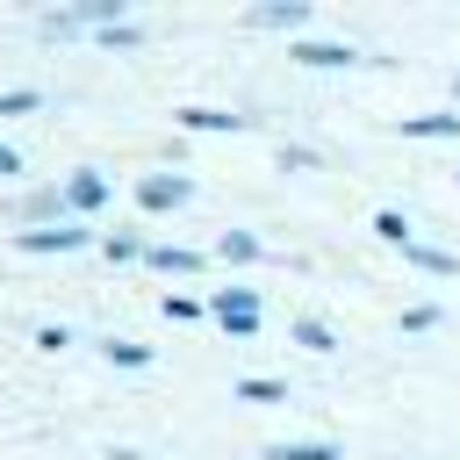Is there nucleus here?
Segmentation results:
<instances>
[{"label": "nucleus", "instance_id": "nucleus-1", "mask_svg": "<svg viewBox=\"0 0 460 460\" xmlns=\"http://www.w3.org/2000/svg\"><path fill=\"white\" fill-rule=\"evenodd\" d=\"M208 309H216V316H223L237 338H252V323H259V302H252L244 288H216V302H208Z\"/></svg>", "mask_w": 460, "mask_h": 460}, {"label": "nucleus", "instance_id": "nucleus-2", "mask_svg": "<svg viewBox=\"0 0 460 460\" xmlns=\"http://www.w3.org/2000/svg\"><path fill=\"white\" fill-rule=\"evenodd\" d=\"M86 237H93V230H79V223H65V230H22L14 244H22V252H79Z\"/></svg>", "mask_w": 460, "mask_h": 460}, {"label": "nucleus", "instance_id": "nucleus-3", "mask_svg": "<svg viewBox=\"0 0 460 460\" xmlns=\"http://www.w3.org/2000/svg\"><path fill=\"white\" fill-rule=\"evenodd\" d=\"M137 194H144V208H180V201H187V194H194V187H187V180H180V172H151V180H144V187H137Z\"/></svg>", "mask_w": 460, "mask_h": 460}, {"label": "nucleus", "instance_id": "nucleus-4", "mask_svg": "<svg viewBox=\"0 0 460 460\" xmlns=\"http://www.w3.org/2000/svg\"><path fill=\"white\" fill-rule=\"evenodd\" d=\"M101 201H108V180L101 172H72L65 180V208H101Z\"/></svg>", "mask_w": 460, "mask_h": 460}, {"label": "nucleus", "instance_id": "nucleus-5", "mask_svg": "<svg viewBox=\"0 0 460 460\" xmlns=\"http://www.w3.org/2000/svg\"><path fill=\"white\" fill-rule=\"evenodd\" d=\"M266 460H338V446L331 438H280V446H266Z\"/></svg>", "mask_w": 460, "mask_h": 460}, {"label": "nucleus", "instance_id": "nucleus-6", "mask_svg": "<svg viewBox=\"0 0 460 460\" xmlns=\"http://www.w3.org/2000/svg\"><path fill=\"white\" fill-rule=\"evenodd\" d=\"M295 58H302V65H316V72H331V65H352V50H345V43H295Z\"/></svg>", "mask_w": 460, "mask_h": 460}, {"label": "nucleus", "instance_id": "nucleus-7", "mask_svg": "<svg viewBox=\"0 0 460 460\" xmlns=\"http://www.w3.org/2000/svg\"><path fill=\"white\" fill-rule=\"evenodd\" d=\"M180 122H187V129H244L252 115H223V108H180Z\"/></svg>", "mask_w": 460, "mask_h": 460}, {"label": "nucleus", "instance_id": "nucleus-8", "mask_svg": "<svg viewBox=\"0 0 460 460\" xmlns=\"http://www.w3.org/2000/svg\"><path fill=\"white\" fill-rule=\"evenodd\" d=\"M402 137H460V115H402Z\"/></svg>", "mask_w": 460, "mask_h": 460}, {"label": "nucleus", "instance_id": "nucleus-9", "mask_svg": "<svg viewBox=\"0 0 460 460\" xmlns=\"http://www.w3.org/2000/svg\"><path fill=\"white\" fill-rule=\"evenodd\" d=\"M252 22H259V29H302V22H309V7H302V0H288V7H259Z\"/></svg>", "mask_w": 460, "mask_h": 460}, {"label": "nucleus", "instance_id": "nucleus-10", "mask_svg": "<svg viewBox=\"0 0 460 460\" xmlns=\"http://www.w3.org/2000/svg\"><path fill=\"white\" fill-rule=\"evenodd\" d=\"M374 230H381L388 244H402V252L417 244V237H410V223H402V208H381V216H374Z\"/></svg>", "mask_w": 460, "mask_h": 460}, {"label": "nucleus", "instance_id": "nucleus-11", "mask_svg": "<svg viewBox=\"0 0 460 460\" xmlns=\"http://www.w3.org/2000/svg\"><path fill=\"white\" fill-rule=\"evenodd\" d=\"M151 266H165V273H194L201 259H194V252H180V244H151Z\"/></svg>", "mask_w": 460, "mask_h": 460}, {"label": "nucleus", "instance_id": "nucleus-12", "mask_svg": "<svg viewBox=\"0 0 460 460\" xmlns=\"http://www.w3.org/2000/svg\"><path fill=\"white\" fill-rule=\"evenodd\" d=\"M216 252H223V259H259V237H252V230H223Z\"/></svg>", "mask_w": 460, "mask_h": 460}, {"label": "nucleus", "instance_id": "nucleus-13", "mask_svg": "<svg viewBox=\"0 0 460 460\" xmlns=\"http://www.w3.org/2000/svg\"><path fill=\"white\" fill-rule=\"evenodd\" d=\"M295 345H309V352H331L338 338H331V331H323L316 316H302V323H295Z\"/></svg>", "mask_w": 460, "mask_h": 460}, {"label": "nucleus", "instance_id": "nucleus-14", "mask_svg": "<svg viewBox=\"0 0 460 460\" xmlns=\"http://www.w3.org/2000/svg\"><path fill=\"white\" fill-rule=\"evenodd\" d=\"M410 266H424V273H453V252H431V244H410Z\"/></svg>", "mask_w": 460, "mask_h": 460}, {"label": "nucleus", "instance_id": "nucleus-15", "mask_svg": "<svg viewBox=\"0 0 460 460\" xmlns=\"http://www.w3.org/2000/svg\"><path fill=\"white\" fill-rule=\"evenodd\" d=\"M101 352H108V359H115V367H144V359H151V352H144V345H129V338H108V345H101Z\"/></svg>", "mask_w": 460, "mask_h": 460}, {"label": "nucleus", "instance_id": "nucleus-16", "mask_svg": "<svg viewBox=\"0 0 460 460\" xmlns=\"http://www.w3.org/2000/svg\"><path fill=\"white\" fill-rule=\"evenodd\" d=\"M237 395H244V402H288L280 381H237Z\"/></svg>", "mask_w": 460, "mask_h": 460}, {"label": "nucleus", "instance_id": "nucleus-17", "mask_svg": "<svg viewBox=\"0 0 460 460\" xmlns=\"http://www.w3.org/2000/svg\"><path fill=\"white\" fill-rule=\"evenodd\" d=\"M29 108H43V93H36V86H14V93H0V115H29Z\"/></svg>", "mask_w": 460, "mask_h": 460}, {"label": "nucleus", "instance_id": "nucleus-18", "mask_svg": "<svg viewBox=\"0 0 460 460\" xmlns=\"http://www.w3.org/2000/svg\"><path fill=\"white\" fill-rule=\"evenodd\" d=\"M137 252H144V237H129V230H115V237H108V259H137Z\"/></svg>", "mask_w": 460, "mask_h": 460}, {"label": "nucleus", "instance_id": "nucleus-19", "mask_svg": "<svg viewBox=\"0 0 460 460\" xmlns=\"http://www.w3.org/2000/svg\"><path fill=\"white\" fill-rule=\"evenodd\" d=\"M36 345H43V352H65V345H72V331H65V323H43V331H36Z\"/></svg>", "mask_w": 460, "mask_h": 460}, {"label": "nucleus", "instance_id": "nucleus-20", "mask_svg": "<svg viewBox=\"0 0 460 460\" xmlns=\"http://www.w3.org/2000/svg\"><path fill=\"white\" fill-rule=\"evenodd\" d=\"M14 172H22V158H14L7 144H0V180H14Z\"/></svg>", "mask_w": 460, "mask_h": 460}, {"label": "nucleus", "instance_id": "nucleus-21", "mask_svg": "<svg viewBox=\"0 0 460 460\" xmlns=\"http://www.w3.org/2000/svg\"><path fill=\"white\" fill-rule=\"evenodd\" d=\"M453 93H460V72H453Z\"/></svg>", "mask_w": 460, "mask_h": 460}]
</instances>
